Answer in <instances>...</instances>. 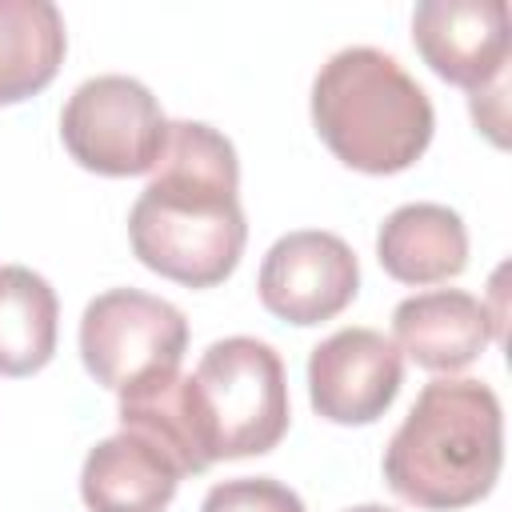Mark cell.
Here are the masks:
<instances>
[{
	"label": "cell",
	"instance_id": "6da1fadb",
	"mask_svg": "<svg viewBox=\"0 0 512 512\" xmlns=\"http://www.w3.org/2000/svg\"><path fill=\"white\" fill-rule=\"evenodd\" d=\"M236 192L240 164L232 140L200 120H168L152 180L128 212L136 260L184 288L228 280L248 240Z\"/></svg>",
	"mask_w": 512,
	"mask_h": 512
},
{
	"label": "cell",
	"instance_id": "7a4b0ae2",
	"mask_svg": "<svg viewBox=\"0 0 512 512\" xmlns=\"http://www.w3.org/2000/svg\"><path fill=\"white\" fill-rule=\"evenodd\" d=\"M504 464L500 400L480 380H432L384 448L388 488L428 512L484 500Z\"/></svg>",
	"mask_w": 512,
	"mask_h": 512
},
{
	"label": "cell",
	"instance_id": "3957f363",
	"mask_svg": "<svg viewBox=\"0 0 512 512\" xmlns=\"http://www.w3.org/2000/svg\"><path fill=\"white\" fill-rule=\"evenodd\" d=\"M312 124L328 152L368 176L412 168L436 128L428 92L396 56L356 44L340 48L312 80Z\"/></svg>",
	"mask_w": 512,
	"mask_h": 512
},
{
	"label": "cell",
	"instance_id": "277c9868",
	"mask_svg": "<svg viewBox=\"0 0 512 512\" xmlns=\"http://www.w3.org/2000/svg\"><path fill=\"white\" fill-rule=\"evenodd\" d=\"M188 400L212 464L264 456L288 432L284 360L256 336H224L208 344L188 376Z\"/></svg>",
	"mask_w": 512,
	"mask_h": 512
},
{
	"label": "cell",
	"instance_id": "5b68a950",
	"mask_svg": "<svg viewBox=\"0 0 512 512\" xmlns=\"http://www.w3.org/2000/svg\"><path fill=\"white\" fill-rule=\"evenodd\" d=\"M188 320L176 304L140 288L100 292L80 316V356L96 384L132 392L180 372Z\"/></svg>",
	"mask_w": 512,
	"mask_h": 512
},
{
	"label": "cell",
	"instance_id": "8992f818",
	"mask_svg": "<svg viewBox=\"0 0 512 512\" xmlns=\"http://www.w3.org/2000/svg\"><path fill=\"white\" fill-rule=\"evenodd\" d=\"M60 140L88 172L140 176L156 168L168 140V120L140 80L108 72L84 80L68 96L60 112Z\"/></svg>",
	"mask_w": 512,
	"mask_h": 512
},
{
	"label": "cell",
	"instance_id": "52a82bcc",
	"mask_svg": "<svg viewBox=\"0 0 512 512\" xmlns=\"http://www.w3.org/2000/svg\"><path fill=\"white\" fill-rule=\"evenodd\" d=\"M260 304L288 324H320L344 312L360 288L356 252L320 228H300L280 236L260 264Z\"/></svg>",
	"mask_w": 512,
	"mask_h": 512
},
{
	"label": "cell",
	"instance_id": "ba28073f",
	"mask_svg": "<svg viewBox=\"0 0 512 512\" xmlns=\"http://www.w3.org/2000/svg\"><path fill=\"white\" fill-rule=\"evenodd\" d=\"M404 380L400 348L376 328H340L308 356V400L332 424L380 420Z\"/></svg>",
	"mask_w": 512,
	"mask_h": 512
},
{
	"label": "cell",
	"instance_id": "9c48e42d",
	"mask_svg": "<svg viewBox=\"0 0 512 512\" xmlns=\"http://www.w3.org/2000/svg\"><path fill=\"white\" fill-rule=\"evenodd\" d=\"M412 44L440 80L480 96L508 72V4L424 0L412 12Z\"/></svg>",
	"mask_w": 512,
	"mask_h": 512
},
{
	"label": "cell",
	"instance_id": "30bf717a",
	"mask_svg": "<svg viewBox=\"0 0 512 512\" xmlns=\"http://www.w3.org/2000/svg\"><path fill=\"white\" fill-rule=\"evenodd\" d=\"M496 324L500 320L488 312V304L460 288L416 292L400 300L392 312V332L400 352H408L428 372L468 368L496 336Z\"/></svg>",
	"mask_w": 512,
	"mask_h": 512
},
{
	"label": "cell",
	"instance_id": "8fae6325",
	"mask_svg": "<svg viewBox=\"0 0 512 512\" xmlns=\"http://www.w3.org/2000/svg\"><path fill=\"white\" fill-rule=\"evenodd\" d=\"M180 468L140 432L120 428L100 440L80 468V496L92 512H164L176 496Z\"/></svg>",
	"mask_w": 512,
	"mask_h": 512
},
{
	"label": "cell",
	"instance_id": "7c38bea8",
	"mask_svg": "<svg viewBox=\"0 0 512 512\" xmlns=\"http://www.w3.org/2000/svg\"><path fill=\"white\" fill-rule=\"evenodd\" d=\"M380 268L400 284H440L464 272L468 232L448 204H400L376 236Z\"/></svg>",
	"mask_w": 512,
	"mask_h": 512
},
{
	"label": "cell",
	"instance_id": "4fadbf2b",
	"mask_svg": "<svg viewBox=\"0 0 512 512\" xmlns=\"http://www.w3.org/2000/svg\"><path fill=\"white\" fill-rule=\"evenodd\" d=\"M64 16L48 0H0V108L52 84L64 64Z\"/></svg>",
	"mask_w": 512,
	"mask_h": 512
},
{
	"label": "cell",
	"instance_id": "5bb4252c",
	"mask_svg": "<svg viewBox=\"0 0 512 512\" xmlns=\"http://www.w3.org/2000/svg\"><path fill=\"white\" fill-rule=\"evenodd\" d=\"M56 320L52 284L24 264H0V376L40 372L56 352Z\"/></svg>",
	"mask_w": 512,
	"mask_h": 512
},
{
	"label": "cell",
	"instance_id": "9a60e30c",
	"mask_svg": "<svg viewBox=\"0 0 512 512\" xmlns=\"http://www.w3.org/2000/svg\"><path fill=\"white\" fill-rule=\"evenodd\" d=\"M200 512H304V500L272 476H240L208 488Z\"/></svg>",
	"mask_w": 512,
	"mask_h": 512
},
{
	"label": "cell",
	"instance_id": "2e32d148",
	"mask_svg": "<svg viewBox=\"0 0 512 512\" xmlns=\"http://www.w3.org/2000/svg\"><path fill=\"white\" fill-rule=\"evenodd\" d=\"M348 512H392V508H384V504H356V508H348Z\"/></svg>",
	"mask_w": 512,
	"mask_h": 512
}]
</instances>
